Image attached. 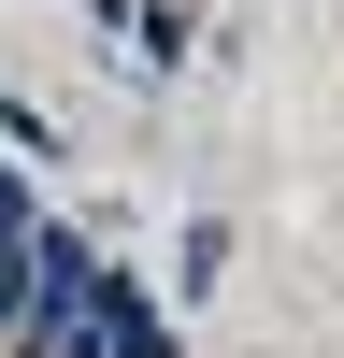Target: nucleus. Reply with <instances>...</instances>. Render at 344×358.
Listing matches in <instances>:
<instances>
[{"label": "nucleus", "mask_w": 344, "mask_h": 358, "mask_svg": "<svg viewBox=\"0 0 344 358\" xmlns=\"http://www.w3.org/2000/svg\"><path fill=\"white\" fill-rule=\"evenodd\" d=\"M43 215H57V201H43V187H29V172H15V158H0V244H29V229H43Z\"/></svg>", "instance_id": "nucleus-5"}, {"label": "nucleus", "mask_w": 344, "mask_h": 358, "mask_svg": "<svg viewBox=\"0 0 344 358\" xmlns=\"http://www.w3.org/2000/svg\"><path fill=\"white\" fill-rule=\"evenodd\" d=\"M0 143H15V172H57V115L43 101H0Z\"/></svg>", "instance_id": "nucleus-4"}, {"label": "nucleus", "mask_w": 344, "mask_h": 358, "mask_svg": "<svg viewBox=\"0 0 344 358\" xmlns=\"http://www.w3.org/2000/svg\"><path fill=\"white\" fill-rule=\"evenodd\" d=\"M86 344H101V358H187V330H172V301H158V273H129V258H101Z\"/></svg>", "instance_id": "nucleus-1"}, {"label": "nucleus", "mask_w": 344, "mask_h": 358, "mask_svg": "<svg viewBox=\"0 0 344 358\" xmlns=\"http://www.w3.org/2000/svg\"><path fill=\"white\" fill-rule=\"evenodd\" d=\"M215 273H229V215H187L172 229V301H201Z\"/></svg>", "instance_id": "nucleus-3"}, {"label": "nucleus", "mask_w": 344, "mask_h": 358, "mask_svg": "<svg viewBox=\"0 0 344 358\" xmlns=\"http://www.w3.org/2000/svg\"><path fill=\"white\" fill-rule=\"evenodd\" d=\"M187 43H201V15H187V0H129V57H143V72H172Z\"/></svg>", "instance_id": "nucleus-2"}, {"label": "nucleus", "mask_w": 344, "mask_h": 358, "mask_svg": "<svg viewBox=\"0 0 344 358\" xmlns=\"http://www.w3.org/2000/svg\"><path fill=\"white\" fill-rule=\"evenodd\" d=\"M86 15H101V29H129V0H86Z\"/></svg>", "instance_id": "nucleus-6"}]
</instances>
